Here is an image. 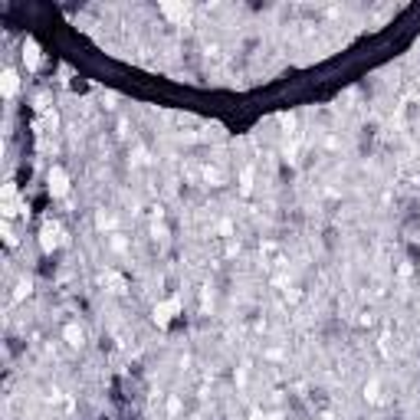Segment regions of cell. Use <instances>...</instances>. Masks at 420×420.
<instances>
[{
	"label": "cell",
	"mask_w": 420,
	"mask_h": 420,
	"mask_svg": "<svg viewBox=\"0 0 420 420\" xmlns=\"http://www.w3.org/2000/svg\"><path fill=\"white\" fill-rule=\"evenodd\" d=\"M49 191H53L56 197L69 191V184H66V174H63V171H49Z\"/></svg>",
	"instance_id": "cell-1"
},
{
	"label": "cell",
	"mask_w": 420,
	"mask_h": 420,
	"mask_svg": "<svg viewBox=\"0 0 420 420\" xmlns=\"http://www.w3.org/2000/svg\"><path fill=\"white\" fill-rule=\"evenodd\" d=\"M4 92H7V95H14V92H17V76H14V73L4 76Z\"/></svg>",
	"instance_id": "cell-2"
}]
</instances>
